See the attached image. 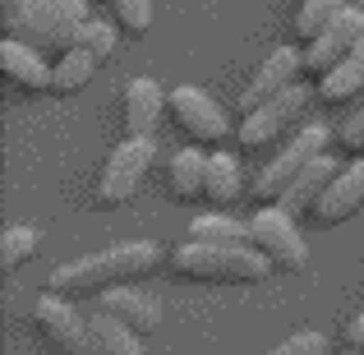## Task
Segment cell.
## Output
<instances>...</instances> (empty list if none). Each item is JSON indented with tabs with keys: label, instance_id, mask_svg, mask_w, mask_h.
<instances>
[{
	"label": "cell",
	"instance_id": "10",
	"mask_svg": "<svg viewBox=\"0 0 364 355\" xmlns=\"http://www.w3.org/2000/svg\"><path fill=\"white\" fill-rule=\"evenodd\" d=\"M360 42H364V9L346 5L309 46H304V70H309V74H328L332 65H337L346 51H355Z\"/></svg>",
	"mask_w": 364,
	"mask_h": 355
},
{
	"label": "cell",
	"instance_id": "29",
	"mask_svg": "<svg viewBox=\"0 0 364 355\" xmlns=\"http://www.w3.org/2000/svg\"><path fill=\"white\" fill-rule=\"evenodd\" d=\"M341 337H346V346H350V351H364V309L346 323V328H341Z\"/></svg>",
	"mask_w": 364,
	"mask_h": 355
},
{
	"label": "cell",
	"instance_id": "28",
	"mask_svg": "<svg viewBox=\"0 0 364 355\" xmlns=\"http://www.w3.org/2000/svg\"><path fill=\"white\" fill-rule=\"evenodd\" d=\"M337 143L346 152H355V157H364V107H355L346 120H341V129H337Z\"/></svg>",
	"mask_w": 364,
	"mask_h": 355
},
{
	"label": "cell",
	"instance_id": "15",
	"mask_svg": "<svg viewBox=\"0 0 364 355\" xmlns=\"http://www.w3.org/2000/svg\"><path fill=\"white\" fill-rule=\"evenodd\" d=\"M337 161L328 157V152H318V157L309 161V166L300 171V176L291 180V189H286L282 198H277V203L286 208V213L291 217H304V213H314V208H318V198H323V189L332 185V176H337Z\"/></svg>",
	"mask_w": 364,
	"mask_h": 355
},
{
	"label": "cell",
	"instance_id": "17",
	"mask_svg": "<svg viewBox=\"0 0 364 355\" xmlns=\"http://www.w3.org/2000/svg\"><path fill=\"white\" fill-rule=\"evenodd\" d=\"M360 92H364V42L355 51L341 55L328 74H318V97L328 102V107H346V102L360 97Z\"/></svg>",
	"mask_w": 364,
	"mask_h": 355
},
{
	"label": "cell",
	"instance_id": "24",
	"mask_svg": "<svg viewBox=\"0 0 364 355\" xmlns=\"http://www.w3.org/2000/svg\"><path fill=\"white\" fill-rule=\"evenodd\" d=\"M33 254H37V231L33 226H5V235H0V267L14 272V267H23Z\"/></svg>",
	"mask_w": 364,
	"mask_h": 355
},
{
	"label": "cell",
	"instance_id": "8",
	"mask_svg": "<svg viewBox=\"0 0 364 355\" xmlns=\"http://www.w3.org/2000/svg\"><path fill=\"white\" fill-rule=\"evenodd\" d=\"M309 97H314V92L304 88V83H291V88L277 92L272 102H263V107L245 111L240 129H235V143H240L245 152H263V148H272V143L295 124V116L309 107Z\"/></svg>",
	"mask_w": 364,
	"mask_h": 355
},
{
	"label": "cell",
	"instance_id": "22",
	"mask_svg": "<svg viewBox=\"0 0 364 355\" xmlns=\"http://www.w3.org/2000/svg\"><path fill=\"white\" fill-rule=\"evenodd\" d=\"M92 70H97V55L83 51V46H70L65 55H55L51 65V92H60V97H70V92L88 88Z\"/></svg>",
	"mask_w": 364,
	"mask_h": 355
},
{
	"label": "cell",
	"instance_id": "7",
	"mask_svg": "<svg viewBox=\"0 0 364 355\" xmlns=\"http://www.w3.org/2000/svg\"><path fill=\"white\" fill-rule=\"evenodd\" d=\"M152 134H129L120 148H111L107 166H102V180H97V203L102 208H120L139 194L143 176L152 166Z\"/></svg>",
	"mask_w": 364,
	"mask_h": 355
},
{
	"label": "cell",
	"instance_id": "23",
	"mask_svg": "<svg viewBox=\"0 0 364 355\" xmlns=\"http://www.w3.org/2000/svg\"><path fill=\"white\" fill-rule=\"evenodd\" d=\"M341 9H346V0H300V9H295V37L314 42V37H318Z\"/></svg>",
	"mask_w": 364,
	"mask_h": 355
},
{
	"label": "cell",
	"instance_id": "4",
	"mask_svg": "<svg viewBox=\"0 0 364 355\" xmlns=\"http://www.w3.org/2000/svg\"><path fill=\"white\" fill-rule=\"evenodd\" d=\"M328 139H332L328 124L314 120V124H304L291 143H282V148L263 161V171H258V180H254V198H258V203H277V198L291 189V180L300 176L318 152H328Z\"/></svg>",
	"mask_w": 364,
	"mask_h": 355
},
{
	"label": "cell",
	"instance_id": "27",
	"mask_svg": "<svg viewBox=\"0 0 364 355\" xmlns=\"http://www.w3.org/2000/svg\"><path fill=\"white\" fill-rule=\"evenodd\" d=\"M263 355H332V351H328V337H323V332H295V337L277 341V346L263 351Z\"/></svg>",
	"mask_w": 364,
	"mask_h": 355
},
{
	"label": "cell",
	"instance_id": "5",
	"mask_svg": "<svg viewBox=\"0 0 364 355\" xmlns=\"http://www.w3.org/2000/svg\"><path fill=\"white\" fill-rule=\"evenodd\" d=\"M249 245L263 249L277 272H300L309 263V245L282 203H258V213L249 217Z\"/></svg>",
	"mask_w": 364,
	"mask_h": 355
},
{
	"label": "cell",
	"instance_id": "16",
	"mask_svg": "<svg viewBox=\"0 0 364 355\" xmlns=\"http://www.w3.org/2000/svg\"><path fill=\"white\" fill-rule=\"evenodd\" d=\"M166 111V92H161L157 79H129L124 83V129L129 134H152Z\"/></svg>",
	"mask_w": 364,
	"mask_h": 355
},
{
	"label": "cell",
	"instance_id": "9",
	"mask_svg": "<svg viewBox=\"0 0 364 355\" xmlns=\"http://www.w3.org/2000/svg\"><path fill=\"white\" fill-rule=\"evenodd\" d=\"M166 111H171V120H176V129L185 134V139H194V143H222L226 134H231L226 107H217V102L208 97L203 88H194V83H180V88L166 97Z\"/></svg>",
	"mask_w": 364,
	"mask_h": 355
},
{
	"label": "cell",
	"instance_id": "30",
	"mask_svg": "<svg viewBox=\"0 0 364 355\" xmlns=\"http://www.w3.org/2000/svg\"><path fill=\"white\" fill-rule=\"evenodd\" d=\"M346 355H364V351H346Z\"/></svg>",
	"mask_w": 364,
	"mask_h": 355
},
{
	"label": "cell",
	"instance_id": "11",
	"mask_svg": "<svg viewBox=\"0 0 364 355\" xmlns=\"http://www.w3.org/2000/svg\"><path fill=\"white\" fill-rule=\"evenodd\" d=\"M300 70H304V51H295V46H277V51L254 70V79L245 83V92H240V111L263 107V102H272V97H277V92H286L291 83H300Z\"/></svg>",
	"mask_w": 364,
	"mask_h": 355
},
{
	"label": "cell",
	"instance_id": "1",
	"mask_svg": "<svg viewBox=\"0 0 364 355\" xmlns=\"http://www.w3.org/2000/svg\"><path fill=\"white\" fill-rule=\"evenodd\" d=\"M161 263V249L152 240H124V245H111L102 254L74 258V263H60L51 277H46V291L65 295V300H79V295H97L107 286H124L134 277H148L152 267Z\"/></svg>",
	"mask_w": 364,
	"mask_h": 355
},
{
	"label": "cell",
	"instance_id": "6",
	"mask_svg": "<svg viewBox=\"0 0 364 355\" xmlns=\"http://www.w3.org/2000/svg\"><path fill=\"white\" fill-rule=\"evenodd\" d=\"M33 328H37V337H42L55 355H97L88 314L74 309L65 295H51V291H46L42 300L33 304Z\"/></svg>",
	"mask_w": 364,
	"mask_h": 355
},
{
	"label": "cell",
	"instance_id": "12",
	"mask_svg": "<svg viewBox=\"0 0 364 355\" xmlns=\"http://www.w3.org/2000/svg\"><path fill=\"white\" fill-rule=\"evenodd\" d=\"M88 309L120 319L124 328H134L139 337H143V332H152V328H161V300H157V295H148V291H129V286H107V291H97Z\"/></svg>",
	"mask_w": 364,
	"mask_h": 355
},
{
	"label": "cell",
	"instance_id": "20",
	"mask_svg": "<svg viewBox=\"0 0 364 355\" xmlns=\"http://www.w3.org/2000/svg\"><path fill=\"white\" fill-rule=\"evenodd\" d=\"M88 323H92V346H97V355H143V337L134 328H124L120 319L88 309Z\"/></svg>",
	"mask_w": 364,
	"mask_h": 355
},
{
	"label": "cell",
	"instance_id": "2",
	"mask_svg": "<svg viewBox=\"0 0 364 355\" xmlns=\"http://www.w3.org/2000/svg\"><path fill=\"white\" fill-rule=\"evenodd\" d=\"M88 18V0H5V33L55 55L79 46V28Z\"/></svg>",
	"mask_w": 364,
	"mask_h": 355
},
{
	"label": "cell",
	"instance_id": "21",
	"mask_svg": "<svg viewBox=\"0 0 364 355\" xmlns=\"http://www.w3.org/2000/svg\"><path fill=\"white\" fill-rule=\"evenodd\" d=\"M189 240H198V245H249V222L226 217V208H213V213L189 222Z\"/></svg>",
	"mask_w": 364,
	"mask_h": 355
},
{
	"label": "cell",
	"instance_id": "14",
	"mask_svg": "<svg viewBox=\"0 0 364 355\" xmlns=\"http://www.w3.org/2000/svg\"><path fill=\"white\" fill-rule=\"evenodd\" d=\"M0 70H5V79L14 83V88H23V92H46L51 88V65L42 60L37 46L18 42V37H5V42H0Z\"/></svg>",
	"mask_w": 364,
	"mask_h": 355
},
{
	"label": "cell",
	"instance_id": "18",
	"mask_svg": "<svg viewBox=\"0 0 364 355\" xmlns=\"http://www.w3.org/2000/svg\"><path fill=\"white\" fill-rule=\"evenodd\" d=\"M240 194H245V185H240V161H235V152H226V148L208 152V189H203V198L213 208H231Z\"/></svg>",
	"mask_w": 364,
	"mask_h": 355
},
{
	"label": "cell",
	"instance_id": "26",
	"mask_svg": "<svg viewBox=\"0 0 364 355\" xmlns=\"http://www.w3.org/2000/svg\"><path fill=\"white\" fill-rule=\"evenodd\" d=\"M79 46L92 51L97 60H107V55L116 51V33H111V23H102V18H88V23L79 28Z\"/></svg>",
	"mask_w": 364,
	"mask_h": 355
},
{
	"label": "cell",
	"instance_id": "3",
	"mask_svg": "<svg viewBox=\"0 0 364 355\" xmlns=\"http://www.w3.org/2000/svg\"><path fill=\"white\" fill-rule=\"evenodd\" d=\"M171 272L185 277V282H217V286H254L272 272L263 249L254 245H198V240H185V245L171 254Z\"/></svg>",
	"mask_w": 364,
	"mask_h": 355
},
{
	"label": "cell",
	"instance_id": "13",
	"mask_svg": "<svg viewBox=\"0 0 364 355\" xmlns=\"http://www.w3.org/2000/svg\"><path fill=\"white\" fill-rule=\"evenodd\" d=\"M360 208H364V157H355L350 166H341L337 176H332V185L323 189L318 208H314V222L337 226V222H346V217H355Z\"/></svg>",
	"mask_w": 364,
	"mask_h": 355
},
{
	"label": "cell",
	"instance_id": "19",
	"mask_svg": "<svg viewBox=\"0 0 364 355\" xmlns=\"http://www.w3.org/2000/svg\"><path fill=\"white\" fill-rule=\"evenodd\" d=\"M166 180H171V194H176L180 203L203 198V189H208V157L198 148H180L176 157H171Z\"/></svg>",
	"mask_w": 364,
	"mask_h": 355
},
{
	"label": "cell",
	"instance_id": "25",
	"mask_svg": "<svg viewBox=\"0 0 364 355\" xmlns=\"http://www.w3.org/2000/svg\"><path fill=\"white\" fill-rule=\"evenodd\" d=\"M111 18H116L120 33L143 37L152 28V0H111Z\"/></svg>",
	"mask_w": 364,
	"mask_h": 355
}]
</instances>
